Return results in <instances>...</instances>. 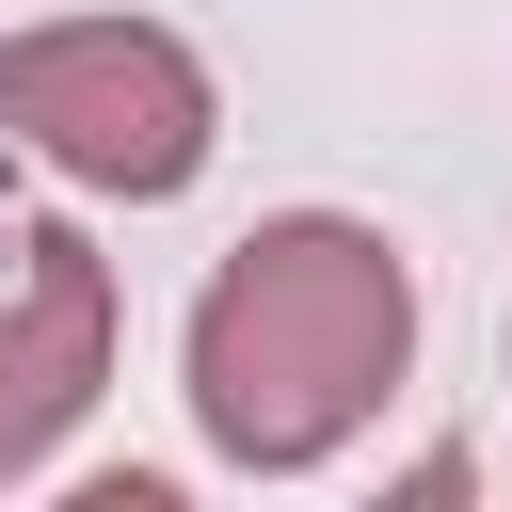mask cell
Instances as JSON below:
<instances>
[{"label": "cell", "mask_w": 512, "mask_h": 512, "mask_svg": "<svg viewBox=\"0 0 512 512\" xmlns=\"http://www.w3.org/2000/svg\"><path fill=\"white\" fill-rule=\"evenodd\" d=\"M400 384H416V256L352 208H272L256 240L208 256V288L176 320L192 448L240 464V480L336 464Z\"/></svg>", "instance_id": "cell-1"}, {"label": "cell", "mask_w": 512, "mask_h": 512, "mask_svg": "<svg viewBox=\"0 0 512 512\" xmlns=\"http://www.w3.org/2000/svg\"><path fill=\"white\" fill-rule=\"evenodd\" d=\"M0 144H32L112 208H176L224 144V80L160 16H32L0 32Z\"/></svg>", "instance_id": "cell-2"}, {"label": "cell", "mask_w": 512, "mask_h": 512, "mask_svg": "<svg viewBox=\"0 0 512 512\" xmlns=\"http://www.w3.org/2000/svg\"><path fill=\"white\" fill-rule=\"evenodd\" d=\"M96 384H112V256L80 224H16L0 240V496L48 480Z\"/></svg>", "instance_id": "cell-3"}]
</instances>
